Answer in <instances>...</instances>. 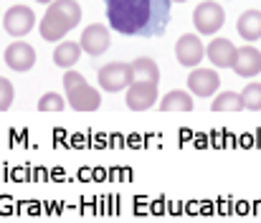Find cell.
<instances>
[{
	"mask_svg": "<svg viewBox=\"0 0 261 223\" xmlns=\"http://www.w3.org/2000/svg\"><path fill=\"white\" fill-rule=\"evenodd\" d=\"M241 102H244V109L261 112V81H249V84L244 86Z\"/></svg>",
	"mask_w": 261,
	"mask_h": 223,
	"instance_id": "19",
	"label": "cell"
},
{
	"mask_svg": "<svg viewBox=\"0 0 261 223\" xmlns=\"http://www.w3.org/2000/svg\"><path fill=\"white\" fill-rule=\"evenodd\" d=\"M236 31L244 41H259L261 38V10H244L239 15V23H236Z\"/></svg>",
	"mask_w": 261,
	"mask_h": 223,
	"instance_id": "14",
	"label": "cell"
},
{
	"mask_svg": "<svg viewBox=\"0 0 261 223\" xmlns=\"http://www.w3.org/2000/svg\"><path fill=\"white\" fill-rule=\"evenodd\" d=\"M236 54H239V48L228 38H213L205 48V56L216 69H231L236 61Z\"/></svg>",
	"mask_w": 261,
	"mask_h": 223,
	"instance_id": "13",
	"label": "cell"
},
{
	"mask_svg": "<svg viewBox=\"0 0 261 223\" xmlns=\"http://www.w3.org/2000/svg\"><path fill=\"white\" fill-rule=\"evenodd\" d=\"M211 109L213 112H241L244 109L241 94H236V91H221V94H216Z\"/></svg>",
	"mask_w": 261,
	"mask_h": 223,
	"instance_id": "18",
	"label": "cell"
},
{
	"mask_svg": "<svg viewBox=\"0 0 261 223\" xmlns=\"http://www.w3.org/2000/svg\"><path fill=\"white\" fill-rule=\"evenodd\" d=\"M132 71H135V81H152L158 84L160 81V69L152 59L142 56V59H135L132 61Z\"/></svg>",
	"mask_w": 261,
	"mask_h": 223,
	"instance_id": "17",
	"label": "cell"
},
{
	"mask_svg": "<svg viewBox=\"0 0 261 223\" xmlns=\"http://www.w3.org/2000/svg\"><path fill=\"white\" fill-rule=\"evenodd\" d=\"M13 96H15V91H13V84H10L8 79H3V76H0V112L10 109V104H13Z\"/></svg>",
	"mask_w": 261,
	"mask_h": 223,
	"instance_id": "21",
	"label": "cell"
},
{
	"mask_svg": "<svg viewBox=\"0 0 261 223\" xmlns=\"http://www.w3.org/2000/svg\"><path fill=\"white\" fill-rule=\"evenodd\" d=\"M64 107H66V99L59 96L56 91H46L38 99V112H61Z\"/></svg>",
	"mask_w": 261,
	"mask_h": 223,
	"instance_id": "20",
	"label": "cell"
},
{
	"mask_svg": "<svg viewBox=\"0 0 261 223\" xmlns=\"http://www.w3.org/2000/svg\"><path fill=\"white\" fill-rule=\"evenodd\" d=\"M64 91H66L69 107L76 109V112H96L101 107V94L79 71L69 69L64 74Z\"/></svg>",
	"mask_w": 261,
	"mask_h": 223,
	"instance_id": "3",
	"label": "cell"
},
{
	"mask_svg": "<svg viewBox=\"0 0 261 223\" xmlns=\"http://www.w3.org/2000/svg\"><path fill=\"white\" fill-rule=\"evenodd\" d=\"M158 102V84L152 81H132L127 86V107L132 112H147Z\"/></svg>",
	"mask_w": 261,
	"mask_h": 223,
	"instance_id": "8",
	"label": "cell"
},
{
	"mask_svg": "<svg viewBox=\"0 0 261 223\" xmlns=\"http://www.w3.org/2000/svg\"><path fill=\"white\" fill-rule=\"evenodd\" d=\"M205 56V48H203V41L195 36V33H185L175 41V59L180 61V66H188V69H195Z\"/></svg>",
	"mask_w": 261,
	"mask_h": 223,
	"instance_id": "7",
	"label": "cell"
},
{
	"mask_svg": "<svg viewBox=\"0 0 261 223\" xmlns=\"http://www.w3.org/2000/svg\"><path fill=\"white\" fill-rule=\"evenodd\" d=\"M107 20L122 36L155 38L168 31L170 0H107Z\"/></svg>",
	"mask_w": 261,
	"mask_h": 223,
	"instance_id": "1",
	"label": "cell"
},
{
	"mask_svg": "<svg viewBox=\"0 0 261 223\" xmlns=\"http://www.w3.org/2000/svg\"><path fill=\"white\" fill-rule=\"evenodd\" d=\"M236 76H241V79H254V76L261 74V51L256 46H244V48H239V54H236V61H233V66H231Z\"/></svg>",
	"mask_w": 261,
	"mask_h": 223,
	"instance_id": "12",
	"label": "cell"
},
{
	"mask_svg": "<svg viewBox=\"0 0 261 223\" xmlns=\"http://www.w3.org/2000/svg\"><path fill=\"white\" fill-rule=\"evenodd\" d=\"M132 81H135L132 64L112 61V64H107V66H101V69H99V86H101L104 91H109V94L127 89Z\"/></svg>",
	"mask_w": 261,
	"mask_h": 223,
	"instance_id": "5",
	"label": "cell"
},
{
	"mask_svg": "<svg viewBox=\"0 0 261 223\" xmlns=\"http://www.w3.org/2000/svg\"><path fill=\"white\" fill-rule=\"evenodd\" d=\"M3 61L13 71H31L33 64H36V48L31 43H25V41H15V43H10L5 48Z\"/></svg>",
	"mask_w": 261,
	"mask_h": 223,
	"instance_id": "9",
	"label": "cell"
},
{
	"mask_svg": "<svg viewBox=\"0 0 261 223\" xmlns=\"http://www.w3.org/2000/svg\"><path fill=\"white\" fill-rule=\"evenodd\" d=\"M79 56H82V43H76V41H64V43H59L56 51H54V64L61 66V69H71V66L79 61Z\"/></svg>",
	"mask_w": 261,
	"mask_h": 223,
	"instance_id": "16",
	"label": "cell"
},
{
	"mask_svg": "<svg viewBox=\"0 0 261 223\" xmlns=\"http://www.w3.org/2000/svg\"><path fill=\"white\" fill-rule=\"evenodd\" d=\"M226 23V10L216 3V0H203L200 5H195L193 10V26L200 36H213L223 28Z\"/></svg>",
	"mask_w": 261,
	"mask_h": 223,
	"instance_id": "4",
	"label": "cell"
},
{
	"mask_svg": "<svg viewBox=\"0 0 261 223\" xmlns=\"http://www.w3.org/2000/svg\"><path fill=\"white\" fill-rule=\"evenodd\" d=\"M170 3H185V0H170Z\"/></svg>",
	"mask_w": 261,
	"mask_h": 223,
	"instance_id": "23",
	"label": "cell"
},
{
	"mask_svg": "<svg viewBox=\"0 0 261 223\" xmlns=\"http://www.w3.org/2000/svg\"><path fill=\"white\" fill-rule=\"evenodd\" d=\"M38 3H54V0H38Z\"/></svg>",
	"mask_w": 261,
	"mask_h": 223,
	"instance_id": "22",
	"label": "cell"
},
{
	"mask_svg": "<svg viewBox=\"0 0 261 223\" xmlns=\"http://www.w3.org/2000/svg\"><path fill=\"white\" fill-rule=\"evenodd\" d=\"M218 86H221V76H218L216 69H193L190 76H188V89L195 96L208 99L218 91Z\"/></svg>",
	"mask_w": 261,
	"mask_h": 223,
	"instance_id": "11",
	"label": "cell"
},
{
	"mask_svg": "<svg viewBox=\"0 0 261 223\" xmlns=\"http://www.w3.org/2000/svg\"><path fill=\"white\" fill-rule=\"evenodd\" d=\"M82 20V8L76 0H54L48 3V10L46 15L41 18V38L48 41V43H56L61 41L69 31H74Z\"/></svg>",
	"mask_w": 261,
	"mask_h": 223,
	"instance_id": "2",
	"label": "cell"
},
{
	"mask_svg": "<svg viewBox=\"0 0 261 223\" xmlns=\"http://www.w3.org/2000/svg\"><path fill=\"white\" fill-rule=\"evenodd\" d=\"M3 26L13 38H23L36 28V13L28 5H13L8 8V13L3 15Z\"/></svg>",
	"mask_w": 261,
	"mask_h": 223,
	"instance_id": "6",
	"label": "cell"
},
{
	"mask_svg": "<svg viewBox=\"0 0 261 223\" xmlns=\"http://www.w3.org/2000/svg\"><path fill=\"white\" fill-rule=\"evenodd\" d=\"M109 41H112V36H109V28L107 26H101V23H91L87 26L84 31H82V51L89 54V56H101L107 48H109Z\"/></svg>",
	"mask_w": 261,
	"mask_h": 223,
	"instance_id": "10",
	"label": "cell"
},
{
	"mask_svg": "<svg viewBox=\"0 0 261 223\" xmlns=\"http://www.w3.org/2000/svg\"><path fill=\"white\" fill-rule=\"evenodd\" d=\"M160 112H193V96L182 89H173L160 99Z\"/></svg>",
	"mask_w": 261,
	"mask_h": 223,
	"instance_id": "15",
	"label": "cell"
}]
</instances>
